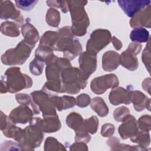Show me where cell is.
<instances>
[{"mask_svg":"<svg viewBox=\"0 0 151 151\" xmlns=\"http://www.w3.org/2000/svg\"><path fill=\"white\" fill-rule=\"evenodd\" d=\"M142 49V45L137 42H132L128 47L127 51L133 55L138 54Z\"/></svg>","mask_w":151,"mask_h":151,"instance_id":"35","label":"cell"},{"mask_svg":"<svg viewBox=\"0 0 151 151\" xmlns=\"http://www.w3.org/2000/svg\"><path fill=\"white\" fill-rule=\"evenodd\" d=\"M1 18L2 19L11 18L18 22L19 27L22 24L23 19L20 12L17 10L14 4L10 1H0Z\"/></svg>","mask_w":151,"mask_h":151,"instance_id":"9","label":"cell"},{"mask_svg":"<svg viewBox=\"0 0 151 151\" xmlns=\"http://www.w3.org/2000/svg\"><path fill=\"white\" fill-rule=\"evenodd\" d=\"M78 61L81 75L86 80H87L89 76L96 70V54L87 51L83 52L80 54Z\"/></svg>","mask_w":151,"mask_h":151,"instance_id":"7","label":"cell"},{"mask_svg":"<svg viewBox=\"0 0 151 151\" xmlns=\"http://www.w3.org/2000/svg\"><path fill=\"white\" fill-rule=\"evenodd\" d=\"M122 122L123 123L119 128V132L122 139L132 137L138 132L137 122L134 116L129 114Z\"/></svg>","mask_w":151,"mask_h":151,"instance_id":"10","label":"cell"},{"mask_svg":"<svg viewBox=\"0 0 151 151\" xmlns=\"http://www.w3.org/2000/svg\"><path fill=\"white\" fill-rule=\"evenodd\" d=\"M6 80H1V93H16L23 88H29L32 86L31 78L26 74H23L18 67L8 68L5 73Z\"/></svg>","mask_w":151,"mask_h":151,"instance_id":"3","label":"cell"},{"mask_svg":"<svg viewBox=\"0 0 151 151\" xmlns=\"http://www.w3.org/2000/svg\"><path fill=\"white\" fill-rule=\"evenodd\" d=\"M130 38L134 42H146L149 40V33L145 28H135L131 31Z\"/></svg>","mask_w":151,"mask_h":151,"instance_id":"20","label":"cell"},{"mask_svg":"<svg viewBox=\"0 0 151 151\" xmlns=\"http://www.w3.org/2000/svg\"><path fill=\"white\" fill-rule=\"evenodd\" d=\"M58 33L54 31H47L42 36L39 45L47 47L52 50L58 39Z\"/></svg>","mask_w":151,"mask_h":151,"instance_id":"22","label":"cell"},{"mask_svg":"<svg viewBox=\"0 0 151 151\" xmlns=\"http://www.w3.org/2000/svg\"><path fill=\"white\" fill-rule=\"evenodd\" d=\"M60 21V14L59 11L55 8H50L46 15V22L52 27H57Z\"/></svg>","mask_w":151,"mask_h":151,"instance_id":"24","label":"cell"},{"mask_svg":"<svg viewBox=\"0 0 151 151\" xmlns=\"http://www.w3.org/2000/svg\"><path fill=\"white\" fill-rule=\"evenodd\" d=\"M37 120L42 132L46 133H54L61 128V123L57 114L45 116L43 120L37 117Z\"/></svg>","mask_w":151,"mask_h":151,"instance_id":"13","label":"cell"},{"mask_svg":"<svg viewBox=\"0 0 151 151\" xmlns=\"http://www.w3.org/2000/svg\"><path fill=\"white\" fill-rule=\"evenodd\" d=\"M87 1H68V9L72 19V33L77 36H82L86 34L87 28L90 21L84 6L87 4Z\"/></svg>","mask_w":151,"mask_h":151,"instance_id":"2","label":"cell"},{"mask_svg":"<svg viewBox=\"0 0 151 151\" xmlns=\"http://www.w3.org/2000/svg\"><path fill=\"white\" fill-rule=\"evenodd\" d=\"M43 62L44 61L41 59L35 57L31 62L29 64L30 72L35 76L40 75L42 72V70L44 67Z\"/></svg>","mask_w":151,"mask_h":151,"instance_id":"26","label":"cell"},{"mask_svg":"<svg viewBox=\"0 0 151 151\" xmlns=\"http://www.w3.org/2000/svg\"><path fill=\"white\" fill-rule=\"evenodd\" d=\"M111 34L107 29H98L90 35L86 45V51L97 54L111 41Z\"/></svg>","mask_w":151,"mask_h":151,"instance_id":"5","label":"cell"},{"mask_svg":"<svg viewBox=\"0 0 151 151\" xmlns=\"http://www.w3.org/2000/svg\"><path fill=\"white\" fill-rule=\"evenodd\" d=\"M119 84V80L115 74H110L94 78L90 84L92 91L96 94L104 93L109 88H114Z\"/></svg>","mask_w":151,"mask_h":151,"instance_id":"6","label":"cell"},{"mask_svg":"<svg viewBox=\"0 0 151 151\" xmlns=\"http://www.w3.org/2000/svg\"><path fill=\"white\" fill-rule=\"evenodd\" d=\"M137 124L142 131L149 132L150 130V117L148 115H144L139 118Z\"/></svg>","mask_w":151,"mask_h":151,"instance_id":"29","label":"cell"},{"mask_svg":"<svg viewBox=\"0 0 151 151\" xmlns=\"http://www.w3.org/2000/svg\"><path fill=\"white\" fill-rule=\"evenodd\" d=\"M120 64V56L114 51L106 52L102 57V67L106 71H112L116 70Z\"/></svg>","mask_w":151,"mask_h":151,"instance_id":"15","label":"cell"},{"mask_svg":"<svg viewBox=\"0 0 151 151\" xmlns=\"http://www.w3.org/2000/svg\"><path fill=\"white\" fill-rule=\"evenodd\" d=\"M38 1H15L16 6L24 11H31L35 5L38 3Z\"/></svg>","mask_w":151,"mask_h":151,"instance_id":"28","label":"cell"},{"mask_svg":"<svg viewBox=\"0 0 151 151\" xmlns=\"http://www.w3.org/2000/svg\"><path fill=\"white\" fill-rule=\"evenodd\" d=\"M120 63L127 69L134 71L138 67V60L134 55L127 50L124 51L120 56Z\"/></svg>","mask_w":151,"mask_h":151,"instance_id":"18","label":"cell"},{"mask_svg":"<svg viewBox=\"0 0 151 151\" xmlns=\"http://www.w3.org/2000/svg\"><path fill=\"white\" fill-rule=\"evenodd\" d=\"M131 101L133 102L135 110L140 111L146 107L150 110V100L143 93L139 91H133L130 92Z\"/></svg>","mask_w":151,"mask_h":151,"instance_id":"16","label":"cell"},{"mask_svg":"<svg viewBox=\"0 0 151 151\" xmlns=\"http://www.w3.org/2000/svg\"><path fill=\"white\" fill-rule=\"evenodd\" d=\"M15 97L17 101L22 105L27 106L32 103L31 97L27 94H18L16 95Z\"/></svg>","mask_w":151,"mask_h":151,"instance_id":"34","label":"cell"},{"mask_svg":"<svg viewBox=\"0 0 151 151\" xmlns=\"http://www.w3.org/2000/svg\"><path fill=\"white\" fill-rule=\"evenodd\" d=\"M119 6L129 17H134L137 12L150 5V1L122 0L117 1Z\"/></svg>","mask_w":151,"mask_h":151,"instance_id":"8","label":"cell"},{"mask_svg":"<svg viewBox=\"0 0 151 151\" xmlns=\"http://www.w3.org/2000/svg\"><path fill=\"white\" fill-rule=\"evenodd\" d=\"M112 41H113V45H114L116 50H119L121 49L122 47V44L120 40L117 39L116 37H113L112 38Z\"/></svg>","mask_w":151,"mask_h":151,"instance_id":"36","label":"cell"},{"mask_svg":"<svg viewBox=\"0 0 151 151\" xmlns=\"http://www.w3.org/2000/svg\"><path fill=\"white\" fill-rule=\"evenodd\" d=\"M131 140L133 142H137L142 145H149L150 143V137L148 132H137L134 136L132 137Z\"/></svg>","mask_w":151,"mask_h":151,"instance_id":"27","label":"cell"},{"mask_svg":"<svg viewBox=\"0 0 151 151\" xmlns=\"http://www.w3.org/2000/svg\"><path fill=\"white\" fill-rule=\"evenodd\" d=\"M1 32L2 34L11 36L17 37L19 35V30L18 29V25L15 23L5 21L1 24Z\"/></svg>","mask_w":151,"mask_h":151,"instance_id":"23","label":"cell"},{"mask_svg":"<svg viewBox=\"0 0 151 151\" xmlns=\"http://www.w3.org/2000/svg\"><path fill=\"white\" fill-rule=\"evenodd\" d=\"M61 1H47L46 2L47 5L51 8H60Z\"/></svg>","mask_w":151,"mask_h":151,"instance_id":"38","label":"cell"},{"mask_svg":"<svg viewBox=\"0 0 151 151\" xmlns=\"http://www.w3.org/2000/svg\"><path fill=\"white\" fill-rule=\"evenodd\" d=\"M22 33L24 37V41L28 44L34 47L39 40V34L36 28L29 22H27L22 27Z\"/></svg>","mask_w":151,"mask_h":151,"instance_id":"17","label":"cell"},{"mask_svg":"<svg viewBox=\"0 0 151 151\" xmlns=\"http://www.w3.org/2000/svg\"><path fill=\"white\" fill-rule=\"evenodd\" d=\"M60 8L61 9L62 11L64 13L67 12L69 11L68 1H61Z\"/></svg>","mask_w":151,"mask_h":151,"instance_id":"37","label":"cell"},{"mask_svg":"<svg viewBox=\"0 0 151 151\" xmlns=\"http://www.w3.org/2000/svg\"><path fill=\"white\" fill-rule=\"evenodd\" d=\"M33 113L27 106H18L14 109L10 113L9 118L15 123L25 124L32 119Z\"/></svg>","mask_w":151,"mask_h":151,"instance_id":"12","label":"cell"},{"mask_svg":"<svg viewBox=\"0 0 151 151\" xmlns=\"http://www.w3.org/2000/svg\"><path fill=\"white\" fill-rule=\"evenodd\" d=\"M114 132V126L111 124H105L102 126L101 134L103 136L109 137L111 136Z\"/></svg>","mask_w":151,"mask_h":151,"instance_id":"33","label":"cell"},{"mask_svg":"<svg viewBox=\"0 0 151 151\" xmlns=\"http://www.w3.org/2000/svg\"><path fill=\"white\" fill-rule=\"evenodd\" d=\"M130 113L129 110L124 106L117 108L114 111V119L117 122H122L123 119Z\"/></svg>","mask_w":151,"mask_h":151,"instance_id":"30","label":"cell"},{"mask_svg":"<svg viewBox=\"0 0 151 151\" xmlns=\"http://www.w3.org/2000/svg\"><path fill=\"white\" fill-rule=\"evenodd\" d=\"M91 99L87 94H81L77 97L76 104L80 107H84L90 104Z\"/></svg>","mask_w":151,"mask_h":151,"instance_id":"32","label":"cell"},{"mask_svg":"<svg viewBox=\"0 0 151 151\" xmlns=\"http://www.w3.org/2000/svg\"><path fill=\"white\" fill-rule=\"evenodd\" d=\"M91 107L100 117L106 116L109 113V109L102 98L97 97L92 99Z\"/></svg>","mask_w":151,"mask_h":151,"instance_id":"21","label":"cell"},{"mask_svg":"<svg viewBox=\"0 0 151 151\" xmlns=\"http://www.w3.org/2000/svg\"><path fill=\"white\" fill-rule=\"evenodd\" d=\"M34 47L23 40L15 48L8 50L2 55V63L9 65L22 64L29 57Z\"/></svg>","mask_w":151,"mask_h":151,"instance_id":"4","label":"cell"},{"mask_svg":"<svg viewBox=\"0 0 151 151\" xmlns=\"http://www.w3.org/2000/svg\"><path fill=\"white\" fill-rule=\"evenodd\" d=\"M84 120L83 119L82 117L77 113H70L66 119L67 125L70 128L74 129L76 132L85 130L84 128Z\"/></svg>","mask_w":151,"mask_h":151,"instance_id":"19","label":"cell"},{"mask_svg":"<svg viewBox=\"0 0 151 151\" xmlns=\"http://www.w3.org/2000/svg\"><path fill=\"white\" fill-rule=\"evenodd\" d=\"M142 59L143 63L146 66L147 71L150 73V42L147 43V45L145 49L143 50L142 56Z\"/></svg>","mask_w":151,"mask_h":151,"instance_id":"31","label":"cell"},{"mask_svg":"<svg viewBox=\"0 0 151 151\" xmlns=\"http://www.w3.org/2000/svg\"><path fill=\"white\" fill-rule=\"evenodd\" d=\"M58 39L54 45V50L64 51V56L69 60L74 59L82 51L81 45L74 39L71 27H64L58 30Z\"/></svg>","mask_w":151,"mask_h":151,"instance_id":"1","label":"cell"},{"mask_svg":"<svg viewBox=\"0 0 151 151\" xmlns=\"http://www.w3.org/2000/svg\"><path fill=\"white\" fill-rule=\"evenodd\" d=\"M130 91L121 87L113 89L109 94V100L113 105H118L122 103L129 104L131 102Z\"/></svg>","mask_w":151,"mask_h":151,"instance_id":"14","label":"cell"},{"mask_svg":"<svg viewBox=\"0 0 151 151\" xmlns=\"http://www.w3.org/2000/svg\"><path fill=\"white\" fill-rule=\"evenodd\" d=\"M98 127V119L96 116H93L84 122V128L86 132L94 134L96 132Z\"/></svg>","mask_w":151,"mask_h":151,"instance_id":"25","label":"cell"},{"mask_svg":"<svg viewBox=\"0 0 151 151\" xmlns=\"http://www.w3.org/2000/svg\"><path fill=\"white\" fill-rule=\"evenodd\" d=\"M151 7L150 5L137 12L130 21V25L132 28L145 27L150 28L151 24Z\"/></svg>","mask_w":151,"mask_h":151,"instance_id":"11","label":"cell"}]
</instances>
